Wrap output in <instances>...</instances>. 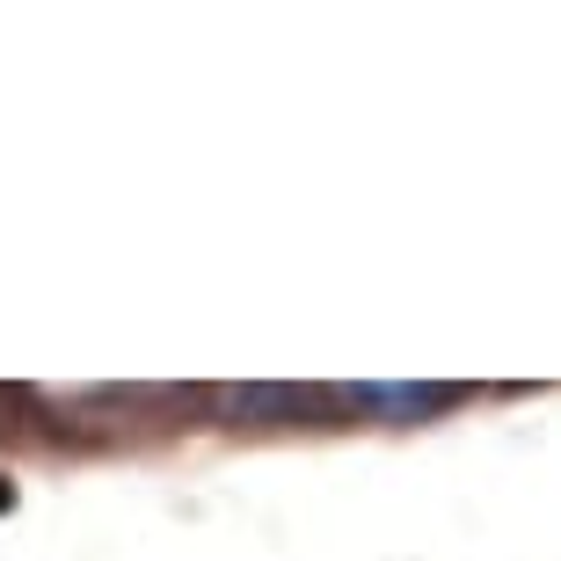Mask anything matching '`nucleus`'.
<instances>
[{
    "label": "nucleus",
    "instance_id": "f257e3e1",
    "mask_svg": "<svg viewBox=\"0 0 561 561\" xmlns=\"http://www.w3.org/2000/svg\"><path fill=\"white\" fill-rule=\"evenodd\" d=\"M219 416H233V423H351V416H365V387H227Z\"/></svg>",
    "mask_w": 561,
    "mask_h": 561
},
{
    "label": "nucleus",
    "instance_id": "f03ea898",
    "mask_svg": "<svg viewBox=\"0 0 561 561\" xmlns=\"http://www.w3.org/2000/svg\"><path fill=\"white\" fill-rule=\"evenodd\" d=\"M15 401H22V394H0V437H8V409H15Z\"/></svg>",
    "mask_w": 561,
    "mask_h": 561
},
{
    "label": "nucleus",
    "instance_id": "7ed1b4c3",
    "mask_svg": "<svg viewBox=\"0 0 561 561\" xmlns=\"http://www.w3.org/2000/svg\"><path fill=\"white\" fill-rule=\"evenodd\" d=\"M8 503H15V489H8V481H0V511H8Z\"/></svg>",
    "mask_w": 561,
    "mask_h": 561
}]
</instances>
